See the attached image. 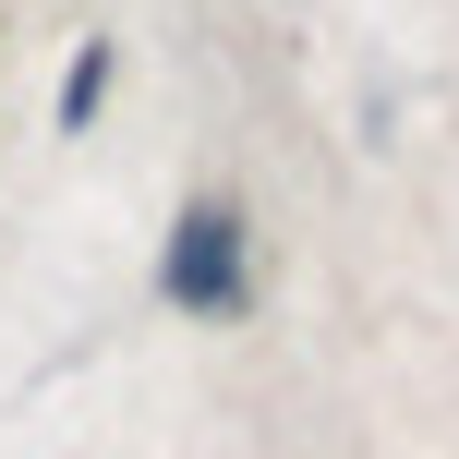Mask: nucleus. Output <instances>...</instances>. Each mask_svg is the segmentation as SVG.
Listing matches in <instances>:
<instances>
[{"instance_id":"nucleus-2","label":"nucleus","mask_w":459,"mask_h":459,"mask_svg":"<svg viewBox=\"0 0 459 459\" xmlns=\"http://www.w3.org/2000/svg\"><path fill=\"white\" fill-rule=\"evenodd\" d=\"M97 97H109V37H85V48H73V73H61V134H85V121H97Z\"/></svg>"},{"instance_id":"nucleus-1","label":"nucleus","mask_w":459,"mask_h":459,"mask_svg":"<svg viewBox=\"0 0 459 459\" xmlns=\"http://www.w3.org/2000/svg\"><path fill=\"white\" fill-rule=\"evenodd\" d=\"M158 290H169V315H194V326H230V315H242V206L194 194V206L169 218Z\"/></svg>"}]
</instances>
